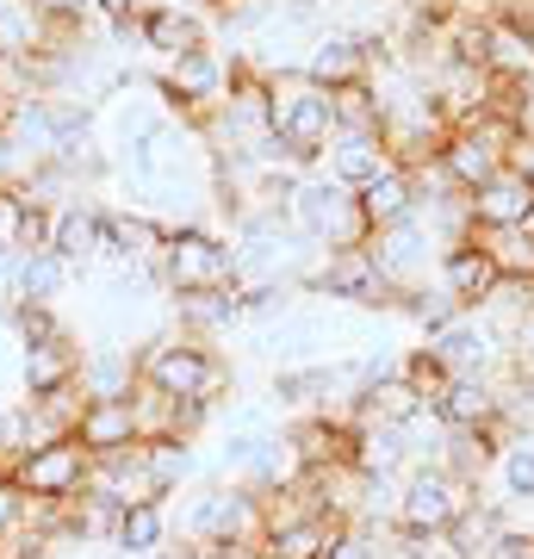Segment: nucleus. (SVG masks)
<instances>
[{"mask_svg":"<svg viewBox=\"0 0 534 559\" xmlns=\"http://www.w3.org/2000/svg\"><path fill=\"white\" fill-rule=\"evenodd\" d=\"M156 559H205V547H193V540H168Z\"/></svg>","mask_w":534,"mask_h":559,"instance_id":"37","label":"nucleus"},{"mask_svg":"<svg viewBox=\"0 0 534 559\" xmlns=\"http://www.w3.org/2000/svg\"><path fill=\"white\" fill-rule=\"evenodd\" d=\"M466 218L473 230H534V187L515 168H503L466 193Z\"/></svg>","mask_w":534,"mask_h":559,"instance_id":"13","label":"nucleus"},{"mask_svg":"<svg viewBox=\"0 0 534 559\" xmlns=\"http://www.w3.org/2000/svg\"><path fill=\"white\" fill-rule=\"evenodd\" d=\"M175 540V522H168V503H131V510H119V522H112V554L119 559H156L162 547Z\"/></svg>","mask_w":534,"mask_h":559,"instance_id":"27","label":"nucleus"},{"mask_svg":"<svg viewBox=\"0 0 534 559\" xmlns=\"http://www.w3.org/2000/svg\"><path fill=\"white\" fill-rule=\"evenodd\" d=\"M75 373H81L75 336L20 348V399H57V392H75Z\"/></svg>","mask_w":534,"mask_h":559,"instance_id":"16","label":"nucleus"},{"mask_svg":"<svg viewBox=\"0 0 534 559\" xmlns=\"http://www.w3.org/2000/svg\"><path fill=\"white\" fill-rule=\"evenodd\" d=\"M323 559H385V540H379V528H367V522H336Z\"/></svg>","mask_w":534,"mask_h":559,"instance_id":"30","label":"nucleus"},{"mask_svg":"<svg viewBox=\"0 0 534 559\" xmlns=\"http://www.w3.org/2000/svg\"><path fill=\"white\" fill-rule=\"evenodd\" d=\"M286 218L305 242H311L317 255H330V249H360V242L373 237L367 218H360V205L348 187H336L330 175H298L293 193H286Z\"/></svg>","mask_w":534,"mask_h":559,"instance_id":"5","label":"nucleus"},{"mask_svg":"<svg viewBox=\"0 0 534 559\" xmlns=\"http://www.w3.org/2000/svg\"><path fill=\"white\" fill-rule=\"evenodd\" d=\"M0 124H7V100H0Z\"/></svg>","mask_w":534,"mask_h":559,"instance_id":"39","label":"nucleus"},{"mask_svg":"<svg viewBox=\"0 0 534 559\" xmlns=\"http://www.w3.org/2000/svg\"><path fill=\"white\" fill-rule=\"evenodd\" d=\"M138 32H143V50L162 57V62H175V57H187V50H199V44H212L205 25H199V13H187V7H175V0H156V7L138 20Z\"/></svg>","mask_w":534,"mask_h":559,"instance_id":"25","label":"nucleus"},{"mask_svg":"<svg viewBox=\"0 0 534 559\" xmlns=\"http://www.w3.org/2000/svg\"><path fill=\"white\" fill-rule=\"evenodd\" d=\"M0 180H13V156H7V143H0Z\"/></svg>","mask_w":534,"mask_h":559,"instance_id":"38","label":"nucleus"},{"mask_svg":"<svg viewBox=\"0 0 534 559\" xmlns=\"http://www.w3.org/2000/svg\"><path fill=\"white\" fill-rule=\"evenodd\" d=\"M230 62L237 57H224V50H212V44H199V50H187V57L162 62V81H156L162 106H168L180 124L199 131V124L230 100Z\"/></svg>","mask_w":534,"mask_h":559,"instance_id":"6","label":"nucleus"},{"mask_svg":"<svg viewBox=\"0 0 534 559\" xmlns=\"http://www.w3.org/2000/svg\"><path fill=\"white\" fill-rule=\"evenodd\" d=\"M168 522H175V540H193L205 554L218 547H256L261 554V535H268V503L256 491H242L230 479H193L180 498H168Z\"/></svg>","mask_w":534,"mask_h":559,"instance_id":"1","label":"nucleus"},{"mask_svg":"<svg viewBox=\"0 0 534 559\" xmlns=\"http://www.w3.org/2000/svg\"><path fill=\"white\" fill-rule=\"evenodd\" d=\"M379 57H385V44L367 38V32H323V38H311V57L298 75L317 81L323 94H336V87H355V81L373 75Z\"/></svg>","mask_w":534,"mask_h":559,"instance_id":"12","label":"nucleus"},{"mask_svg":"<svg viewBox=\"0 0 534 559\" xmlns=\"http://www.w3.org/2000/svg\"><path fill=\"white\" fill-rule=\"evenodd\" d=\"M497 261L478 249L473 237L466 242H454V249H441V267H436V286L448 293V299L460 305V311H478V305L491 299V286H497Z\"/></svg>","mask_w":534,"mask_h":559,"instance_id":"17","label":"nucleus"},{"mask_svg":"<svg viewBox=\"0 0 534 559\" xmlns=\"http://www.w3.org/2000/svg\"><path fill=\"white\" fill-rule=\"evenodd\" d=\"M429 411L441 429H503V380H448Z\"/></svg>","mask_w":534,"mask_h":559,"instance_id":"18","label":"nucleus"},{"mask_svg":"<svg viewBox=\"0 0 534 559\" xmlns=\"http://www.w3.org/2000/svg\"><path fill=\"white\" fill-rule=\"evenodd\" d=\"M138 385H150L175 404H218V392L230 385V360H218V348L199 336L156 330L138 348Z\"/></svg>","mask_w":534,"mask_h":559,"instance_id":"2","label":"nucleus"},{"mask_svg":"<svg viewBox=\"0 0 534 559\" xmlns=\"http://www.w3.org/2000/svg\"><path fill=\"white\" fill-rule=\"evenodd\" d=\"M32 13L44 20V32H81L94 0H32Z\"/></svg>","mask_w":534,"mask_h":559,"instance_id":"31","label":"nucleus"},{"mask_svg":"<svg viewBox=\"0 0 534 559\" xmlns=\"http://www.w3.org/2000/svg\"><path fill=\"white\" fill-rule=\"evenodd\" d=\"M69 436L81 441V454L87 460H112L124 454V448H138V411H131V399H106V404H81V417Z\"/></svg>","mask_w":534,"mask_h":559,"instance_id":"15","label":"nucleus"},{"mask_svg":"<svg viewBox=\"0 0 534 559\" xmlns=\"http://www.w3.org/2000/svg\"><path fill=\"white\" fill-rule=\"evenodd\" d=\"M81 404H106V399H131L138 392V348H81V373H75Z\"/></svg>","mask_w":534,"mask_h":559,"instance_id":"19","label":"nucleus"},{"mask_svg":"<svg viewBox=\"0 0 534 559\" xmlns=\"http://www.w3.org/2000/svg\"><path fill=\"white\" fill-rule=\"evenodd\" d=\"M138 454H143V473H150V485H156V498H180L193 479H205V460H199L193 441H180V436H156V441H138Z\"/></svg>","mask_w":534,"mask_h":559,"instance_id":"23","label":"nucleus"},{"mask_svg":"<svg viewBox=\"0 0 534 559\" xmlns=\"http://www.w3.org/2000/svg\"><path fill=\"white\" fill-rule=\"evenodd\" d=\"M20 516H25V491H20L13 479H7V473H0V540L20 528Z\"/></svg>","mask_w":534,"mask_h":559,"instance_id":"34","label":"nucleus"},{"mask_svg":"<svg viewBox=\"0 0 534 559\" xmlns=\"http://www.w3.org/2000/svg\"><path fill=\"white\" fill-rule=\"evenodd\" d=\"M510 143H515V124L497 119V112H485V119H473V124H454L429 162L448 175V187L473 193V187H485L491 175L510 168Z\"/></svg>","mask_w":534,"mask_h":559,"instance_id":"8","label":"nucleus"},{"mask_svg":"<svg viewBox=\"0 0 534 559\" xmlns=\"http://www.w3.org/2000/svg\"><path fill=\"white\" fill-rule=\"evenodd\" d=\"M20 230H25V193L20 180H0V249H20Z\"/></svg>","mask_w":534,"mask_h":559,"instance_id":"32","label":"nucleus"},{"mask_svg":"<svg viewBox=\"0 0 534 559\" xmlns=\"http://www.w3.org/2000/svg\"><path fill=\"white\" fill-rule=\"evenodd\" d=\"M156 286L168 299H187V293H237V249L230 237L205 230V224H175L162 237L156 255Z\"/></svg>","mask_w":534,"mask_h":559,"instance_id":"4","label":"nucleus"},{"mask_svg":"<svg viewBox=\"0 0 534 559\" xmlns=\"http://www.w3.org/2000/svg\"><path fill=\"white\" fill-rule=\"evenodd\" d=\"M298 293L330 299V305H360V311H385V305H397L392 286L379 280L373 255H367V242H360V249H330V255H317Z\"/></svg>","mask_w":534,"mask_h":559,"instance_id":"10","label":"nucleus"},{"mask_svg":"<svg viewBox=\"0 0 534 559\" xmlns=\"http://www.w3.org/2000/svg\"><path fill=\"white\" fill-rule=\"evenodd\" d=\"M379 168H392L385 138H379V131H336V138H330V150H323V162H317V175H330L336 187H348V193H355V187H367Z\"/></svg>","mask_w":534,"mask_h":559,"instance_id":"20","label":"nucleus"},{"mask_svg":"<svg viewBox=\"0 0 534 559\" xmlns=\"http://www.w3.org/2000/svg\"><path fill=\"white\" fill-rule=\"evenodd\" d=\"M268 131L311 175L323 162V150H330V138H336V100L317 81H305L298 69H280V75H268Z\"/></svg>","mask_w":534,"mask_h":559,"instance_id":"3","label":"nucleus"},{"mask_svg":"<svg viewBox=\"0 0 534 559\" xmlns=\"http://www.w3.org/2000/svg\"><path fill=\"white\" fill-rule=\"evenodd\" d=\"M355 205H360V218H367V230H392V224H404L416 212V175L404 162H392L367 187H355Z\"/></svg>","mask_w":534,"mask_h":559,"instance_id":"22","label":"nucleus"},{"mask_svg":"<svg viewBox=\"0 0 534 559\" xmlns=\"http://www.w3.org/2000/svg\"><path fill=\"white\" fill-rule=\"evenodd\" d=\"M478 491L473 485H460L448 466H411L404 479H397V510H392V528L397 535H448L460 516H466V503Z\"/></svg>","mask_w":534,"mask_h":559,"instance_id":"7","label":"nucleus"},{"mask_svg":"<svg viewBox=\"0 0 534 559\" xmlns=\"http://www.w3.org/2000/svg\"><path fill=\"white\" fill-rule=\"evenodd\" d=\"M510 380H534V311L510 342Z\"/></svg>","mask_w":534,"mask_h":559,"instance_id":"33","label":"nucleus"},{"mask_svg":"<svg viewBox=\"0 0 534 559\" xmlns=\"http://www.w3.org/2000/svg\"><path fill=\"white\" fill-rule=\"evenodd\" d=\"M510 168L534 187V138H515V143H510Z\"/></svg>","mask_w":534,"mask_h":559,"instance_id":"36","label":"nucleus"},{"mask_svg":"<svg viewBox=\"0 0 534 559\" xmlns=\"http://www.w3.org/2000/svg\"><path fill=\"white\" fill-rule=\"evenodd\" d=\"M99 218H106V205H99V200L57 205V224H50V255H62L75 274H94V261H99Z\"/></svg>","mask_w":534,"mask_h":559,"instance_id":"21","label":"nucleus"},{"mask_svg":"<svg viewBox=\"0 0 534 559\" xmlns=\"http://www.w3.org/2000/svg\"><path fill=\"white\" fill-rule=\"evenodd\" d=\"M429 404L416 399V385L404 380V373H392V380H373V385H360L355 392V411H348V423H411L423 417Z\"/></svg>","mask_w":534,"mask_h":559,"instance_id":"28","label":"nucleus"},{"mask_svg":"<svg viewBox=\"0 0 534 559\" xmlns=\"http://www.w3.org/2000/svg\"><path fill=\"white\" fill-rule=\"evenodd\" d=\"M212 7H230V0H212Z\"/></svg>","mask_w":534,"mask_h":559,"instance_id":"40","label":"nucleus"},{"mask_svg":"<svg viewBox=\"0 0 534 559\" xmlns=\"http://www.w3.org/2000/svg\"><path fill=\"white\" fill-rule=\"evenodd\" d=\"M150 7H156V0H94V13H99L106 25H119V20H143Z\"/></svg>","mask_w":534,"mask_h":559,"instance_id":"35","label":"nucleus"},{"mask_svg":"<svg viewBox=\"0 0 534 559\" xmlns=\"http://www.w3.org/2000/svg\"><path fill=\"white\" fill-rule=\"evenodd\" d=\"M175 311V330L180 336H199V342H218L224 330H237L242 318V286L237 293H187V299H168Z\"/></svg>","mask_w":534,"mask_h":559,"instance_id":"26","label":"nucleus"},{"mask_svg":"<svg viewBox=\"0 0 534 559\" xmlns=\"http://www.w3.org/2000/svg\"><path fill=\"white\" fill-rule=\"evenodd\" d=\"M429 355L454 373V380H510V348L485 330V323L466 311V318H454L448 330H436V336L423 342Z\"/></svg>","mask_w":534,"mask_h":559,"instance_id":"11","label":"nucleus"},{"mask_svg":"<svg viewBox=\"0 0 534 559\" xmlns=\"http://www.w3.org/2000/svg\"><path fill=\"white\" fill-rule=\"evenodd\" d=\"M397 311H404V318H411L423 336H436V330H448L454 318H466V311H460V305L448 299L441 286H416V293H404V299H397Z\"/></svg>","mask_w":534,"mask_h":559,"instance_id":"29","label":"nucleus"},{"mask_svg":"<svg viewBox=\"0 0 534 559\" xmlns=\"http://www.w3.org/2000/svg\"><path fill=\"white\" fill-rule=\"evenodd\" d=\"M478 485L497 491V498H485L497 510H534V429H503V441H497V454Z\"/></svg>","mask_w":534,"mask_h":559,"instance_id":"14","label":"nucleus"},{"mask_svg":"<svg viewBox=\"0 0 534 559\" xmlns=\"http://www.w3.org/2000/svg\"><path fill=\"white\" fill-rule=\"evenodd\" d=\"M87 473H94V460L81 454L75 436L38 441V448H25V454L7 466V479L20 485L25 498H38V503H69V498H81Z\"/></svg>","mask_w":534,"mask_h":559,"instance_id":"9","label":"nucleus"},{"mask_svg":"<svg viewBox=\"0 0 534 559\" xmlns=\"http://www.w3.org/2000/svg\"><path fill=\"white\" fill-rule=\"evenodd\" d=\"M87 274H75L50 249H20V274H13V305H62Z\"/></svg>","mask_w":534,"mask_h":559,"instance_id":"24","label":"nucleus"}]
</instances>
